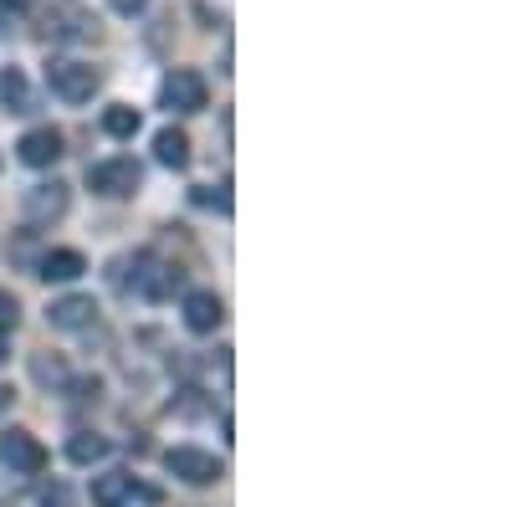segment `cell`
<instances>
[{
  "mask_svg": "<svg viewBox=\"0 0 512 507\" xmlns=\"http://www.w3.org/2000/svg\"><path fill=\"white\" fill-rule=\"evenodd\" d=\"M16 159L31 164V169H52L62 159V134L57 129H31L21 144H16Z\"/></svg>",
  "mask_w": 512,
  "mask_h": 507,
  "instance_id": "cell-9",
  "label": "cell"
},
{
  "mask_svg": "<svg viewBox=\"0 0 512 507\" xmlns=\"http://www.w3.org/2000/svg\"><path fill=\"white\" fill-rule=\"evenodd\" d=\"M154 159H159L164 169H185V164H190V139H185L180 129H164V134L154 139Z\"/></svg>",
  "mask_w": 512,
  "mask_h": 507,
  "instance_id": "cell-15",
  "label": "cell"
},
{
  "mask_svg": "<svg viewBox=\"0 0 512 507\" xmlns=\"http://www.w3.org/2000/svg\"><path fill=\"white\" fill-rule=\"evenodd\" d=\"M139 267H144V272H134V287L144 292L149 303L169 298V292L180 287V272H175V267H164V262H149V257H139Z\"/></svg>",
  "mask_w": 512,
  "mask_h": 507,
  "instance_id": "cell-12",
  "label": "cell"
},
{
  "mask_svg": "<svg viewBox=\"0 0 512 507\" xmlns=\"http://www.w3.org/2000/svg\"><path fill=\"white\" fill-rule=\"evenodd\" d=\"M41 507H77V497H72L67 482H52L47 492H41Z\"/></svg>",
  "mask_w": 512,
  "mask_h": 507,
  "instance_id": "cell-18",
  "label": "cell"
},
{
  "mask_svg": "<svg viewBox=\"0 0 512 507\" xmlns=\"http://www.w3.org/2000/svg\"><path fill=\"white\" fill-rule=\"evenodd\" d=\"M6 405H11V390H6V385H0V410H6Z\"/></svg>",
  "mask_w": 512,
  "mask_h": 507,
  "instance_id": "cell-23",
  "label": "cell"
},
{
  "mask_svg": "<svg viewBox=\"0 0 512 507\" xmlns=\"http://www.w3.org/2000/svg\"><path fill=\"white\" fill-rule=\"evenodd\" d=\"M0 6H6V11H16V16H21V11H31V6H36V0H0Z\"/></svg>",
  "mask_w": 512,
  "mask_h": 507,
  "instance_id": "cell-21",
  "label": "cell"
},
{
  "mask_svg": "<svg viewBox=\"0 0 512 507\" xmlns=\"http://www.w3.org/2000/svg\"><path fill=\"white\" fill-rule=\"evenodd\" d=\"M67 456L77 461V467H93V461L108 456V441H103L98 431H77V436L67 441Z\"/></svg>",
  "mask_w": 512,
  "mask_h": 507,
  "instance_id": "cell-16",
  "label": "cell"
},
{
  "mask_svg": "<svg viewBox=\"0 0 512 507\" xmlns=\"http://www.w3.org/2000/svg\"><path fill=\"white\" fill-rule=\"evenodd\" d=\"M93 502L98 507H134V502H159V492L144 487V482H134L128 472H108V477L93 482Z\"/></svg>",
  "mask_w": 512,
  "mask_h": 507,
  "instance_id": "cell-7",
  "label": "cell"
},
{
  "mask_svg": "<svg viewBox=\"0 0 512 507\" xmlns=\"http://www.w3.org/2000/svg\"><path fill=\"white\" fill-rule=\"evenodd\" d=\"M180 318H185V328H190V333H216V328L226 323V303L216 298V292H190Z\"/></svg>",
  "mask_w": 512,
  "mask_h": 507,
  "instance_id": "cell-8",
  "label": "cell"
},
{
  "mask_svg": "<svg viewBox=\"0 0 512 507\" xmlns=\"http://www.w3.org/2000/svg\"><path fill=\"white\" fill-rule=\"evenodd\" d=\"M11 359V333H0V364Z\"/></svg>",
  "mask_w": 512,
  "mask_h": 507,
  "instance_id": "cell-22",
  "label": "cell"
},
{
  "mask_svg": "<svg viewBox=\"0 0 512 507\" xmlns=\"http://www.w3.org/2000/svg\"><path fill=\"white\" fill-rule=\"evenodd\" d=\"M164 467H169V477H180V482H190V487H210V482L226 477V461L210 456V451H200V446L164 451Z\"/></svg>",
  "mask_w": 512,
  "mask_h": 507,
  "instance_id": "cell-3",
  "label": "cell"
},
{
  "mask_svg": "<svg viewBox=\"0 0 512 507\" xmlns=\"http://www.w3.org/2000/svg\"><path fill=\"white\" fill-rule=\"evenodd\" d=\"M67 200H72V190H67L62 180L31 185V190L21 195V216H26L31 226H52V221H62V216H67Z\"/></svg>",
  "mask_w": 512,
  "mask_h": 507,
  "instance_id": "cell-5",
  "label": "cell"
},
{
  "mask_svg": "<svg viewBox=\"0 0 512 507\" xmlns=\"http://www.w3.org/2000/svg\"><path fill=\"white\" fill-rule=\"evenodd\" d=\"M144 6H149V0H113V11H118V16H139Z\"/></svg>",
  "mask_w": 512,
  "mask_h": 507,
  "instance_id": "cell-20",
  "label": "cell"
},
{
  "mask_svg": "<svg viewBox=\"0 0 512 507\" xmlns=\"http://www.w3.org/2000/svg\"><path fill=\"white\" fill-rule=\"evenodd\" d=\"M31 379H36L41 390H67V385H72V369H67L57 354H36V359H31Z\"/></svg>",
  "mask_w": 512,
  "mask_h": 507,
  "instance_id": "cell-14",
  "label": "cell"
},
{
  "mask_svg": "<svg viewBox=\"0 0 512 507\" xmlns=\"http://www.w3.org/2000/svg\"><path fill=\"white\" fill-rule=\"evenodd\" d=\"M139 123H144V118H139V108L118 103V108H108V113H103V134H108V139H134V134H139Z\"/></svg>",
  "mask_w": 512,
  "mask_h": 507,
  "instance_id": "cell-17",
  "label": "cell"
},
{
  "mask_svg": "<svg viewBox=\"0 0 512 507\" xmlns=\"http://www.w3.org/2000/svg\"><path fill=\"white\" fill-rule=\"evenodd\" d=\"M0 461L16 472V477H36L41 467H47V446H41L31 431H21V426H11L6 436H0Z\"/></svg>",
  "mask_w": 512,
  "mask_h": 507,
  "instance_id": "cell-6",
  "label": "cell"
},
{
  "mask_svg": "<svg viewBox=\"0 0 512 507\" xmlns=\"http://www.w3.org/2000/svg\"><path fill=\"white\" fill-rule=\"evenodd\" d=\"M21 323V308H16V298L11 292H0V333H11Z\"/></svg>",
  "mask_w": 512,
  "mask_h": 507,
  "instance_id": "cell-19",
  "label": "cell"
},
{
  "mask_svg": "<svg viewBox=\"0 0 512 507\" xmlns=\"http://www.w3.org/2000/svg\"><path fill=\"white\" fill-rule=\"evenodd\" d=\"M139 185H144V164H139V159H128V154L88 164V190L103 195V200H128Z\"/></svg>",
  "mask_w": 512,
  "mask_h": 507,
  "instance_id": "cell-2",
  "label": "cell"
},
{
  "mask_svg": "<svg viewBox=\"0 0 512 507\" xmlns=\"http://www.w3.org/2000/svg\"><path fill=\"white\" fill-rule=\"evenodd\" d=\"M205 103H210V88L195 67H175L159 82V108H169V113H200Z\"/></svg>",
  "mask_w": 512,
  "mask_h": 507,
  "instance_id": "cell-4",
  "label": "cell"
},
{
  "mask_svg": "<svg viewBox=\"0 0 512 507\" xmlns=\"http://www.w3.org/2000/svg\"><path fill=\"white\" fill-rule=\"evenodd\" d=\"M47 88L62 103H93V93L103 88V72L77 57H57V62H47Z\"/></svg>",
  "mask_w": 512,
  "mask_h": 507,
  "instance_id": "cell-1",
  "label": "cell"
},
{
  "mask_svg": "<svg viewBox=\"0 0 512 507\" xmlns=\"http://www.w3.org/2000/svg\"><path fill=\"white\" fill-rule=\"evenodd\" d=\"M82 272H88V262H82V251H72V246H52L47 257L36 262L41 282H77Z\"/></svg>",
  "mask_w": 512,
  "mask_h": 507,
  "instance_id": "cell-11",
  "label": "cell"
},
{
  "mask_svg": "<svg viewBox=\"0 0 512 507\" xmlns=\"http://www.w3.org/2000/svg\"><path fill=\"white\" fill-rule=\"evenodd\" d=\"M93 313H98V303L82 298V292H72V298H57V303L47 308V323H52L57 333H77V328L93 323Z\"/></svg>",
  "mask_w": 512,
  "mask_h": 507,
  "instance_id": "cell-10",
  "label": "cell"
},
{
  "mask_svg": "<svg viewBox=\"0 0 512 507\" xmlns=\"http://www.w3.org/2000/svg\"><path fill=\"white\" fill-rule=\"evenodd\" d=\"M0 103H6V113H31V108H36V98H31V88H26V77H21L16 67L0 72Z\"/></svg>",
  "mask_w": 512,
  "mask_h": 507,
  "instance_id": "cell-13",
  "label": "cell"
}]
</instances>
